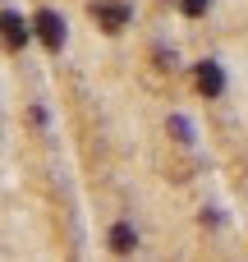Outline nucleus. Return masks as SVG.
<instances>
[{"label": "nucleus", "instance_id": "39448f33", "mask_svg": "<svg viewBox=\"0 0 248 262\" xmlns=\"http://www.w3.org/2000/svg\"><path fill=\"white\" fill-rule=\"evenodd\" d=\"M133 244H138L133 226H115V230H110V249H115V253H129Z\"/></svg>", "mask_w": 248, "mask_h": 262}, {"label": "nucleus", "instance_id": "f03ea898", "mask_svg": "<svg viewBox=\"0 0 248 262\" xmlns=\"http://www.w3.org/2000/svg\"><path fill=\"white\" fill-rule=\"evenodd\" d=\"M193 78H198V92H202V97H221V92H226V74H221L216 60H202Z\"/></svg>", "mask_w": 248, "mask_h": 262}, {"label": "nucleus", "instance_id": "20e7f679", "mask_svg": "<svg viewBox=\"0 0 248 262\" xmlns=\"http://www.w3.org/2000/svg\"><path fill=\"white\" fill-rule=\"evenodd\" d=\"M28 32H32V28L23 23V14H14V9H9V14H5V46H9V51H23Z\"/></svg>", "mask_w": 248, "mask_h": 262}, {"label": "nucleus", "instance_id": "7ed1b4c3", "mask_svg": "<svg viewBox=\"0 0 248 262\" xmlns=\"http://www.w3.org/2000/svg\"><path fill=\"white\" fill-rule=\"evenodd\" d=\"M92 14H97V23H101L106 32H120V28L129 23V5H124V0H110V5H92Z\"/></svg>", "mask_w": 248, "mask_h": 262}, {"label": "nucleus", "instance_id": "f257e3e1", "mask_svg": "<svg viewBox=\"0 0 248 262\" xmlns=\"http://www.w3.org/2000/svg\"><path fill=\"white\" fill-rule=\"evenodd\" d=\"M32 28H37V37H41L51 51L64 46V18H60L55 9H37V14H32Z\"/></svg>", "mask_w": 248, "mask_h": 262}, {"label": "nucleus", "instance_id": "423d86ee", "mask_svg": "<svg viewBox=\"0 0 248 262\" xmlns=\"http://www.w3.org/2000/svg\"><path fill=\"white\" fill-rule=\"evenodd\" d=\"M170 134H175L179 143H193V129H189V120H184V115H170Z\"/></svg>", "mask_w": 248, "mask_h": 262}, {"label": "nucleus", "instance_id": "0eeeda50", "mask_svg": "<svg viewBox=\"0 0 248 262\" xmlns=\"http://www.w3.org/2000/svg\"><path fill=\"white\" fill-rule=\"evenodd\" d=\"M179 9H184L189 18H198V14H207V0H179Z\"/></svg>", "mask_w": 248, "mask_h": 262}]
</instances>
